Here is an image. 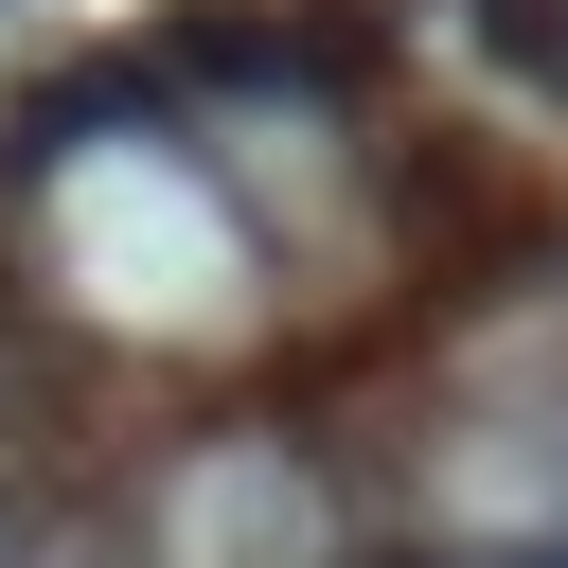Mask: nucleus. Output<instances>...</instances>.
Returning a JSON list of instances; mask_svg holds the SVG:
<instances>
[{
    "label": "nucleus",
    "mask_w": 568,
    "mask_h": 568,
    "mask_svg": "<svg viewBox=\"0 0 568 568\" xmlns=\"http://www.w3.org/2000/svg\"><path fill=\"white\" fill-rule=\"evenodd\" d=\"M106 124H178V71H160L142 36H124V53H53V71L0 106V160H18V195H36L53 160H89Z\"/></svg>",
    "instance_id": "1"
},
{
    "label": "nucleus",
    "mask_w": 568,
    "mask_h": 568,
    "mask_svg": "<svg viewBox=\"0 0 568 568\" xmlns=\"http://www.w3.org/2000/svg\"><path fill=\"white\" fill-rule=\"evenodd\" d=\"M337 568H515V550H337Z\"/></svg>",
    "instance_id": "3"
},
{
    "label": "nucleus",
    "mask_w": 568,
    "mask_h": 568,
    "mask_svg": "<svg viewBox=\"0 0 568 568\" xmlns=\"http://www.w3.org/2000/svg\"><path fill=\"white\" fill-rule=\"evenodd\" d=\"M444 18H462V53H497L515 89L568 106V0H444Z\"/></svg>",
    "instance_id": "2"
}]
</instances>
